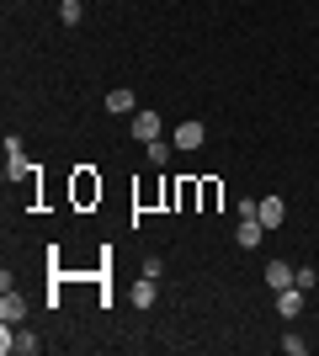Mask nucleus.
Returning <instances> with one entry per match:
<instances>
[{"mask_svg": "<svg viewBox=\"0 0 319 356\" xmlns=\"http://www.w3.org/2000/svg\"><path fill=\"white\" fill-rule=\"evenodd\" d=\"M106 112H133V90H106Z\"/></svg>", "mask_w": 319, "mask_h": 356, "instance_id": "9", "label": "nucleus"}, {"mask_svg": "<svg viewBox=\"0 0 319 356\" xmlns=\"http://www.w3.org/2000/svg\"><path fill=\"white\" fill-rule=\"evenodd\" d=\"M0 319H6V325H22V319H27V303H22L11 287H6V298H0Z\"/></svg>", "mask_w": 319, "mask_h": 356, "instance_id": "7", "label": "nucleus"}, {"mask_svg": "<svg viewBox=\"0 0 319 356\" xmlns=\"http://www.w3.org/2000/svg\"><path fill=\"white\" fill-rule=\"evenodd\" d=\"M38 346H43V341H38V335H32V330H16V335H11V325H6V335H0V351H6V356H32V351H38Z\"/></svg>", "mask_w": 319, "mask_h": 356, "instance_id": "1", "label": "nucleus"}, {"mask_svg": "<svg viewBox=\"0 0 319 356\" xmlns=\"http://www.w3.org/2000/svg\"><path fill=\"white\" fill-rule=\"evenodd\" d=\"M277 309H282V319H298V314H304V287L298 282L282 287V293H277Z\"/></svg>", "mask_w": 319, "mask_h": 356, "instance_id": "4", "label": "nucleus"}, {"mask_svg": "<svg viewBox=\"0 0 319 356\" xmlns=\"http://www.w3.org/2000/svg\"><path fill=\"white\" fill-rule=\"evenodd\" d=\"M282 351H288V356H304L309 341H304V335H282Z\"/></svg>", "mask_w": 319, "mask_h": 356, "instance_id": "13", "label": "nucleus"}, {"mask_svg": "<svg viewBox=\"0 0 319 356\" xmlns=\"http://www.w3.org/2000/svg\"><path fill=\"white\" fill-rule=\"evenodd\" d=\"M59 22H64V27H75V22H80V0H64V6H59Z\"/></svg>", "mask_w": 319, "mask_h": 356, "instance_id": "12", "label": "nucleus"}, {"mask_svg": "<svg viewBox=\"0 0 319 356\" xmlns=\"http://www.w3.org/2000/svg\"><path fill=\"white\" fill-rule=\"evenodd\" d=\"M133 303H138V309H149V303H154V277H138V287H133Z\"/></svg>", "mask_w": 319, "mask_h": 356, "instance_id": "10", "label": "nucleus"}, {"mask_svg": "<svg viewBox=\"0 0 319 356\" xmlns=\"http://www.w3.org/2000/svg\"><path fill=\"white\" fill-rule=\"evenodd\" d=\"M261 234H266V223H261V213H240V229H234V239H240L245 250H256Z\"/></svg>", "mask_w": 319, "mask_h": 356, "instance_id": "2", "label": "nucleus"}, {"mask_svg": "<svg viewBox=\"0 0 319 356\" xmlns=\"http://www.w3.org/2000/svg\"><path fill=\"white\" fill-rule=\"evenodd\" d=\"M202 138H208V128H202V122H181V128H176V149H197Z\"/></svg>", "mask_w": 319, "mask_h": 356, "instance_id": "8", "label": "nucleus"}, {"mask_svg": "<svg viewBox=\"0 0 319 356\" xmlns=\"http://www.w3.org/2000/svg\"><path fill=\"white\" fill-rule=\"evenodd\" d=\"M256 213H261V223H266V229H282V218H288V202H282V197H266Z\"/></svg>", "mask_w": 319, "mask_h": 356, "instance_id": "6", "label": "nucleus"}, {"mask_svg": "<svg viewBox=\"0 0 319 356\" xmlns=\"http://www.w3.org/2000/svg\"><path fill=\"white\" fill-rule=\"evenodd\" d=\"M293 277H298V271H293L288 261H266V287H272V293H282V287H293Z\"/></svg>", "mask_w": 319, "mask_h": 356, "instance_id": "5", "label": "nucleus"}, {"mask_svg": "<svg viewBox=\"0 0 319 356\" xmlns=\"http://www.w3.org/2000/svg\"><path fill=\"white\" fill-rule=\"evenodd\" d=\"M144 149H149V165H165L170 160V144H165V138H154V144H144Z\"/></svg>", "mask_w": 319, "mask_h": 356, "instance_id": "11", "label": "nucleus"}, {"mask_svg": "<svg viewBox=\"0 0 319 356\" xmlns=\"http://www.w3.org/2000/svg\"><path fill=\"white\" fill-rule=\"evenodd\" d=\"M160 128H165V122H160V112H138V118H133V138H138V144H154V138H160Z\"/></svg>", "mask_w": 319, "mask_h": 356, "instance_id": "3", "label": "nucleus"}]
</instances>
